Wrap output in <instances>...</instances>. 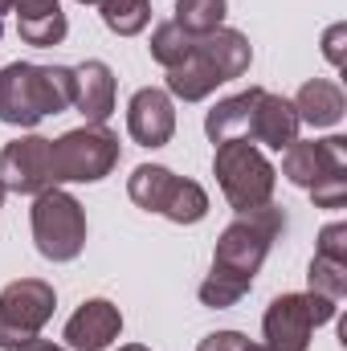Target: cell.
Returning <instances> with one entry per match:
<instances>
[{
    "label": "cell",
    "instance_id": "1",
    "mask_svg": "<svg viewBox=\"0 0 347 351\" xmlns=\"http://www.w3.org/2000/svg\"><path fill=\"white\" fill-rule=\"evenodd\" d=\"M282 229H286V213L278 204H261V208H250V213H237V221L225 225V233L217 237L213 269L200 282V302L213 306V311L237 306L250 294L261 262H265L270 245L282 237Z\"/></svg>",
    "mask_w": 347,
    "mask_h": 351
},
{
    "label": "cell",
    "instance_id": "19",
    "mask_svg": "<svg viewBox=\"0 0 347 351\" xmlns=\"http://www.w3.org/2000/svg\"><path fill=\"white\" fill-rule=\"evenodd\" d=\"M176 180L180 176L172 168H164V164H139L131 172V180H127V196L139 208H147V213H164V204L172 200V192H176Z\"/></svg>",
    "mask_w": 347,
    "mask_h": 351
},
{
    "label": "cell",
    "instance_id": "33",
    "mask_svg": "<svg viewBox=\"0 0 347 351\" xmlns=\"http://www.w3.org/2000/svg\"><path fill=\"white\" fill-rule=\"evenodd\" d=\"M78 4H94V8H98V0H78Z\"/></svg>",
    "mask_w": 347,
    "mask_h": 351
},
{
    "label": "cell",
    "instance_id": "22",
    "mask_svg": "<svg viewBox=\"0 0 347 351\" xmlns=\"http://www.w3.org/2000/svg\"><path fill=\"white\" fill-rule=\"evenodd\" d=\"M164 217L172 221V225H196V221H204L208 217V192L196 184V180H176V192L172 200L164 204Z\"/></svg>",
    "mask_w": 347,
    "mask_h": 351
},
{
    "label": "cell",
    "instance_id": "9",
    "mask_svg": "<svg viewBox=\"0 0 347 351\" xmlns=\"http://www.w3.org/2000/svg\"><path fill=\"white\" fill-rule=\"evenodd\" d=\"M282 176L294 188H311L323 176H347V139L327 135V139H294L282 152Z\"/></svg>",
    "mask_w": 347,
    "mask_h": 351
},
{
    "label": "cell",
    "instance_id": "11",
    "mask_svg": "<svg viewBox=\"0 0 347 351\" xmlns=\"http://www.w3.org/2000/svg\"><path fill=\"white\" fill-rule=\"evenodd\" d=\"M298 110L290 98L282 94H270L261 90L258 102H254V114H250V127H246V139L250 143H261L270 152H286L294 139H298Z\"/></svg>",
    "mask_w": 347,
    "mask_h": 351
},
{
    "label": "cell",
    "instance_id": "17",
    "mask_svg": "<svg viewBox=\"0 0 347 351\" xmlns=\"http://www.w3.org/2000/svg\"><path fill=\"white\" fill-rule=\"evenodd\" d=\"M261 86H250L241 94H229L221 98L208 114H204V135L213 143H225V139H246V127H250V114H254V102H258Z\"/></svg>",
    "mask_w": 347,
    "mask_h": 351
},
{
    "label": "cell",
    "instance_id": "12",
    "mask_svg": "<svg viewBox=\"0 0 347 351\" xmlns=\"http://www.w3.org/2000/svg\"><path fill=\"white\" fill-rule=\"evenodd\" d=\"M119 331H123L119 306L106 302V298H90V302H82V306L70 315V323H66V343L74 351H106L119 339Z\"/></svg>",
    "mask_w": 347,
    "mask_h": 351
},
{
    "label": "cell",
    "instance_id": "23",
    "mask_svg": "<svg viewBox=\"0 0 347 351\" xmlns=\"http://www.w3.org/2000/svg\"><path fill=\"white\" fill-rule=\"evenodd\" d=\"M192 45H196V37H188V33H184L180 25H172V21L156 25V33H152V58H156L164 70L180 66V62L192 53Z\"/></svg>",
    "mask_w": 347,
    "mask_h": 351
},
{
    "label": "cell",
    "instance_id": "8",
    "mask_svg": "<svg viewBox=\"0 0 347 351\" xmlns=\"http://www.w3.org/2000/svg\"><path fill=\"white\" fill-rule=\"evenodd\" d=\"M0 184H4V192H16V196H37L45 188H58L53 184V139L21 135V139L4 143Z\"/></svg>",
    "mask_w": 347,
    "mask_h": 351
},
{
    "label": "cell",
    "instance_id": "3",
    "mask_svg": "<svg viewBox=\"0 0 347 351\" xmlns=\"http://www.w3.org/2000/svg\"><path fill=\"white\" fill-rule=\"evenodd\" d=\"M213 172H217V184H221L225 200L237 213H250V208L270 204L274 184H278L274 164L261 156V147L250 143V139H225V143H217Z\"/></svg>",
    "mask_w": 347,
    "mask_h": 351
},
{
    "label": "cell",
    "instance_id": "15",
    "mask_svg": "<svg viewBox=\"0 0 347 351\" xmlns=\"http://www.w3.org/2000/svg\"><path fill=\"white\" fill-rule=\"evenodd\" d=\"M290 102H294V110H298V123H307V127H315V131H319V127H335L347 110L344 90L335 86V82H327V78L302 82V90H298Z\"/></svg>",
    "mask_w": 347,
    "mask_h": 351
},
{
    "label": "cell",
    "instance_id": "13",
    "mask_svg": "<svg viewBox=\"0 0 347 351\" xmlns=\"http://www.w3.org/2000/svg\"><path fill=\"white\" fill-rule=\"evenodd\" d=\"M115 70L98 58L74 66V110L86 123H106L115 110Z\"/></svg>",
    "mask_w": 347,
    "mask_h": 351
},
{
    "label": "cell",
    "instance_id": "29",
    "mask_svg": "<svg viewBox=\"0 0 347 351\" xmlns=\"http://www.w3.org/2000/svg\"><path fill=\"white\" fill-rule=\"evenodd\" d=\"M16 351H66V348H58V343H49V339H29V343H21Z\"/></svg>",
    "mask_w": 347,
    "mask_h": 351
},
{
    "label": "cell",
    "instance_id": "26",
    "mask_svg": "<svg viewBox=\"0 0 347 351\" xmlns=\"http://www.w3.org/2000/svg\"><path fill=\"white\" fill-rule=\"evenodd\" d=\"M196 351H265V348L261 343H250L241 331H213V335L200 339Z\"/></svg>",
    "mask_w": 347,
    "mask_h": 351
},
{
    "label": "cell",
    "instance_id": "4",
    "mask_svg": "<svg viewBox=\"0 0 347 351\" xmlns=\"http://www.w3.org/2000/svg\"><path fill=\"white\" fill-rule=\"evenodd\" d=\"M33 241L45 262H74L86 245V208L66 188H45L29 208Z\"/></svg>",
    "mask_w": 347,
    "mask_h": 351
},
{
    "label": "cell",
    "instance_id": "31",
    "mask_svg": "<svg viewBox=\"0 0 347 351\" xmlns=\"http://www.w3.org/2000/svg\"><path fill=\"white\" fill-rule=\"evenodd\" d=\"M12 4H16V0H0V12H12Z\"/></svg>",
    "mask_w": 347,
    "mask_h": 351
},
{
    "label": "cell",
    "instance_id": "30",
    "mask_svg": "<svg viewBox=\"0 0 347 351\" xmlns=\"http://www.w3.org/2000/svg\"><path fill=\"white\" fill-rule=\"evenodd\" d=\"M119 351H152V348H143V343H127V348H119Z\"/></svg>",
    "mask_w": 347,
    "mask_h": 351
},
{
    "label": "cell",
    "instance_id": "16",
    "mask_svg": "<svg viewBox=\"0 0 347 351\" xmlns=\"http://www.w3.org/2000/svg\"><path fill=\"white\" fill-rule=\"evenodd\" d=\"M217 86H221V74H217L213 58L200 49V41L192 45V53L180 66L168 70V94L184 98V102H200V98H208Z\"/></svg>",
    "mask_w": 347,
    "mask_h": 351
},
{
    "label": "cell",
    "instance_id": "25",
    "mask_svg": "<svg viewBox=\"0 0 347 351\" xmlns=\"http://www.w3.org/2000/svg\"><path fill=\"white\" fill-rule=\"evenodd\" d=\"M307 192L315 196V208H344L347 204V176H323Z\"/></svg>",
    "mask_w": 347,
    "mask_h": 351
},
{
    "label": "cell",
    "instance_id": "5",
    "mask_svg": "<svg viewBox=\"0 0 347 351\" xmlns=\"http://www.w3.org/2000/svg\"><path fill=\"white\" fill-rule=\"evenodd\" d=\"M119 164V135L106 123H86L53 139V184H98Z\"/></svg>",
    "mask_w": 347,
    "mask_h": 351
},
{
    "label": "cell",
    "instance_id": "24",
    "mask_svg": "<svg viewBox=\"0 0 347 351\" xmlns=\"http://www.w3.org/2000/svg\"><path fill=\"white\" fill-rule=\"evenodd\" d=\"M307 286H311V294H323V298H331V302H344V294H347V262L319 258V254H315V262H311V269H307Z\"/></svg>",
    "mask_w": 347,
    "mask_h": 351
},
{
    "label": "cell",
    "instance_id": "2",
    "mask_svg": "<svg viewBox=\"0 0 347 351\" xmlns=\"http://www.w3.org/2000/svg\"><path fill=\"white\" fill-rule=\"evenodd\" d=\"M74 106V70L70 66H33L12 62L0 70V123L37 127L49 114Z\"/></svg>",
    "mask_w": 347,
    "mask_h": 351
},
{
    "label": "cell",
    "instance_id": "7",
    "mask_svg": "<svg viewBox=\"0 0 347 351\" xmlns=\"http://www.w3.org/2000/svg\"><path fill=\"white\" fill-rule=\"evenodd\" d=\"M58 294L41 278H21L0 290V351H16L21 343L37 339L41 327L53 319Z\"/></svg>",
    "mask_w": 347,
    "mask_h": 351
},
{
    "label": "cell",
    "instance_id": "20",
    "mask_svg": "<svg viewBox=\"0 0 347 351\" xmlns=\"http://www.w3.org/2000/svg\"><path fill=\"white\" fill-rule=\"evenodd\" d=\"M225 12H229L225 0H176L172 25H180L188 37H208L225 25Z\"/></svg>",
    "mask_w": 347,
    "mask_h": 351
},
{
    "label": "cell",
    "instance_id": "10",
    "mask_svg": "<svg viewBox=\"0 0 347 351\" xmlns=\"http://www.w3.org/2000/svg\"><path fill=\"white\" fill-rule=\"evenodd\" d=\"M127 131L139 147H164L176 135V106L168 90L143 86L127 102Z\"/></svg>",
    "mask_w": 347,
    "mask_h": 351
},
{
    "label": "cell",
    "instance_id": "27",
    "mask_svg": "<svg viewBox=\"0 0 347 351\" xmlns=\"http://www.w3.org/2000/svg\"><path fill=\"white\" fill-rule=\"evenodd\" d=\"M319 258H335V262H347V225L335 221L319 233Z\"/></svg>",
    "mask_w": 347,
    "mask_h": 351
},
{
    "label": "cell",
    "instance_id": "6",
    "mask_svg": "<svg viewBox=\"0 0 347 351\" xmlns=\"http://www.w3.org/2000/svg\"><path fill=\"white\" fill-rule=\"evenodd\" d=\"M339 311V302L323 298V294H278L261 319V335H265V351H307L315 327L331 323Z\"/></svg>",
    "mask_w": 347,
    "mask_h": 351
},
{
    "label": "cell",
    "instance_id": "32",
    "mask_svg": "<svg viewBox=\"0 0 347 351\" xmlns=\"http://www.w3.org/2000/svg\"><path fill=\"white\" fill-rule=\"evenodd\" d=\"M0 208H4V184H0Z\"/></svg>",
    "mask_w": 347,
    "mask_h": 351
},
{
    "label": "cell",
    "instance_id": "14",
    "mask_svg": "<svg viewBox=\"0 0 347 351\" xmlns=\"http://www.w3.org/2000/svg\"><path fill=\"white\" fill-rule=\"evenodd\" d=\"M12 12H16V33H21V41H29V45H37V49H53V45H62L66 33H70V21H66V12H62L58 0H16Z\"/></svg>",
    "mask_w": 347,
    "mask_h": 351
},
{
    "label": "cell",
    "instance_id": "28",
    "mask_svg": "<svg viewBox=\"0 0 347 351\" xmlns=\"http://www.w3.org/2000/svg\"><path fill=\"white\" fill-rule=\"evenodd\" d=\"M344 41H347V25H331L323 37V53L331 66H344Z\"/></svg>",
    "mask_w": 347,
    "mask_h": 351
},
{
    "label": "cell",
    "instance_id": "18",
    "mask_svg": "<svg viewBox=\"0 0 347 351\" xmlns=\"http://www.w3.org/2000/svg\"><path fill=\"white\" fill-rule=\"evenodd\" d=\"M200 41V49L213 58V66H217V74H221V82H233V78H241L246 70H250V62H254V49H250V37L246 33H237V29H217V33H208V37H196Z\"/></svg>",
    "mask_w": 347,
    "mask_h": 351
},
{
    "label": "cell",
    "instance_id": "21",
    "mask_svg": "<svg viewBox=\"0 0 347 351\" xmlns=\"http://www.w3.org/2000/svg\"><path fill=\"white\" fill-rule=\"evenodd\" d=\"M98 16H102V25L110 33L135 37L152 21V0H98Z\"/></svg>",
    "mask_w": 347,
    "mask_h": 351
}]
</instances>
